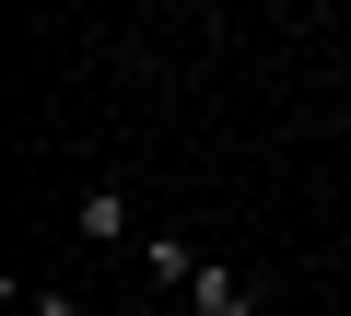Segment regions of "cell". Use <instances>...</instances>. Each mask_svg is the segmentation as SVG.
<instances>
[{
    "mask_svg": "<svg viewBox=\"0 0 351 316\" xmlns=\"http://www.w3.org/2000/svg\"><path fill=\"white\" fill-rule=\"evenodd\" d=\"M188 304H199V316H269V293H258V269H234V258H199V281H188Z\"/></svg>",
    "mask_w": 351,
    "mask_h": 316,
    "instance_id": "cell-1",
    "label": "cell"
},
{
    "mask_svg": "<svg viewBox=\"0 0 351 316\" xmlns=\"http://www.w3.org/2000/svg\"><path fill=\"white\" fill-rule=\"evenodd\" d=\"M71 234H82V246H141V234H129V199H117V188H82V199H71Z\"/></svg>",
    "mask_w": 351,
    "mask_h": 316,
    "instance_id": "cell-2",
    "label": "cell"
},
{
    "mask_svg": "<svg viewBox=\"0 0 351 316\" xmlns=\"http://www.w3.org/2000/svg\"><path fill=\"white\" fill-rule=\"evenodd\" d=\"M129 258H141V269H152V281H176V293H188V281H199V246H176V234H141V246H129Z\"/></svg>",
    "mask_w": 351,
    "mask_h": 316,
    "instance_id": "cell-3",
    "label": "cell"
},
{
    "mask_svg": "<svg viewBox=\"0 0 351 316\" xmlns=\"http://www.w3.org/2000/svg\"><path fill=\"white\" fill-rule=\"evenodd\" d=\"M36 316H94V304H82V293H59V281H47V293H36Z\"/></svg>",
    "mask_w": 351,
    "mask_h": 316,
    "instance_id": "cell-4",
    "label": "cell"
},
{
    "mask_svg": "<svg viewBox=\"0 0 351 316\" xmlns=\"http://www.w3.org/2000/svg\"><path fill=\"white\" fill-rule=\"evenodd\" d=\"M152 316H199V304H188V293H176V304H152Z\"/></svg>",
    "mask_w": 351,
    "mask_h": 316,
    "instance_id": "cell-5",
    "label": "cell"
}]
</instances>
